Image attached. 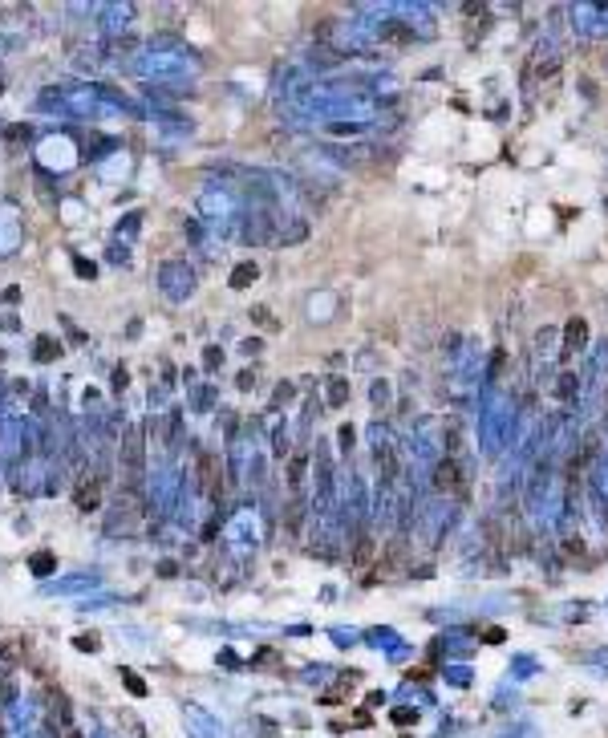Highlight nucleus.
I'll use <instances>...</instances> for the list:
<instances>
[{"instance_id": "f257e3e1", "label": "nucleus", "mask_w": 608, "mask_h": 738, "mask_svg": "<svg viewBox=\"0 0 608 738\" xmlns=\"http://www.w3.org/2000/svg\"><path fill=\"white\" fill-rule=\"evenodd\" d=\"M438 483H442V487H450V491H458V475H455V466H450V462H442V466H438Z\"/></svg>"}, {"instance_id": "f03ea898", "label": "nucleus", "mask_w": 608, "mask_h": 738, "mask_svg": "<svg viewBox=\"0 0 608 738\" xmlns=\"http://www.w3.org/2000/svg\"><path fill=\"white\" fill-rule=\"evenodd\" d=\"M247 280H256V264H243V268H236V276H231V284H236V288H243Z\"/></svg>"}, {"instance_id": "7ed1b4c3", "label": "nucleus", "mask_w": 608, "mask_h": 738, "mask_svg": "<svg viewBox=\"0 0 608 738\" xmlns=\"http://www.w3.org/2000/svg\"><path fill=\"white\" fill-rule=\"evenodd\" d=\"M584 329H588L584 321H572V325H568V345H580V341H584Z\"/></svg>"}]
</instances>
